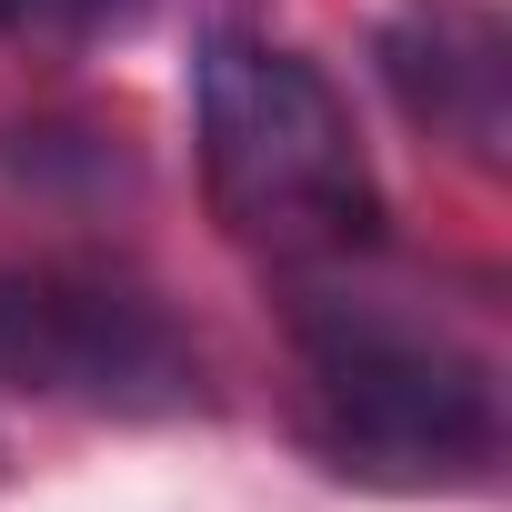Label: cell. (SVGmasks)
<instances>
[{"instance_id":"cell-1","label":"cell","mask_w":512,"mask_h":512,"mask_svg":"<svg viewBox=\"0 0 512 512\" xmlns=\"http://www.w3.org/2000/svg\"><path fill=\"white\" fill-rule=\"evenodd\" d=\"M211 221L272 272H342L382 241V181L322 61L221 31L191 81Z\"/></svg>"},{"instance_id":"cell-2","label":"cell","mask_w":512,"mask_h":512,"mask_svg":"<svg viewBox=\"0 0 512 512\" xmlns=\"http://www.w3.org/2000/svg\"><path fill=\"white\" fill-rule=\"evenodd\" d=\"M292 362H302V432L342 482L452 492L502 462V382L442 322L312 282L292 302Z\"/></svg>"},{"instance_id":"cell-3","label":"cell","mask_w":512,"mask_h":512,"mask_svg":"<svg viewBox=\"0 0 512 512\" xmlns=\"http://www.w3.org/2000/svg\"><path fill=\"white\" fill-rule=\"evenodd\" d=\"M0 392L101 412V422H161L201 402V352L121 272L0 262Z\"/></svg>"},{"instance_id":"cell-4","label":"cell","mask_w":512,"mask_h":512,"mask_svg":"<svg viewBox=\"0 0 512 512\" xmlns=\"http://www.w3.org/2000/svg\"><path fill=\"white\" fill-rule=\"evenodd\" d=\"M382 81L402 91V111L422 131L492 161V141H502V41H492V21H402V31H382Z\"/></svg>"},{"instance_id":"cell-5","label":"cell","mask_w":512,"mask_h":512,"mask_svg":"<svg viewBox=\"0 0 512 512\" xmlns=\"http://www.w3.org/2000/svg\"><path fill=\"white\" fill-rule=\"evenodd\" d=\"M121 21H141V0H0V41L11 51H81Z\"/></svg>"}]
</instances>
